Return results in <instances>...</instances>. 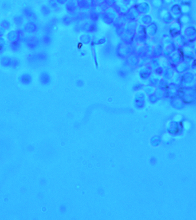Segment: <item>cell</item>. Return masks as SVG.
<instances>
[{"label": "cell", "mask_w": 196, "mask_h": 220, "mask_svg": "<svg viewBox=\"0 0 196 220\" xmlns=\"http://www.w3.org/2000/svg\"><path fill=\"white\" fill-rule=\"evenodd\" d=\"M5 45V41L4 39L0 37V49L2 48H3L4 46Z\"/></svg>", "instance_id": "cell-48"}, {"label": "cell", "mask_w": 196, "mask_h": 220, "mask_svg": "<svg viewBox=\"0 0 196 220\" xmlns=\"http://www.w3.org/2000/svg\"><path fill=\"white\" fill-rule=\"evenodd\" d=\"M4 33H5V29L2 27H0V36L4 35Z\"/></svg>", "instance_id": "cell-53"}, {"label": "cell", "mask_w": 196, "mask_h": 220, "mask_svg": "<svg viewBox=\"0 0 196 220\" xmlns=\"http://www.w3.org/2000/svg\"><path fill=\"white\" fill-rule=\"evenodd\" d=\"M12 59H11L10 57H3L1 59V63L2 66H12Z\"/></svg>", "instance_id": "cell-30"}, {"label": "cell", "mask_w": 196, "mask_h": 220, "mask_svg": "<svg viewBox=\"0 0 196 220\" xmlns=\"http://www.w3.org/2000/svg\"><path fill=\"white\" fill-rule=\"evenodd\" d=\"M192 48L193 52H194V53H195L196 55V42H195L193 44V47H192Z\"/></svg>", "instance_id": "cell-52"}, {"label": "cell", "mask_w": 196, "mask_h": 220, "mask_svg": "<svg viewBox=\"0 0 196 220\" xmlns=\"http://www.w3.org/2000/svg\"><path fill=\"white\" fill-rule=\"evenodd\" d=\"M7 36H8V39L11 42H13L17 40L18 35L16 32L12 31L8 34Z\"/></svg>", "instance_id": "cell-32"}, {"label": "cell", "mask_w": 196, "mask_h": 220, "mask_svg": "<svg viewBox=\"0 0 196 220\" xmlns=\"http://www.w3.org/2000/svg\"><path fill=\"white\" fill-rule=\"evenodd\" d=\"M152 73V70L149 66H145L139 71V75L143 80H146L150 76Z\"/></svg>", "instance_id": "cell-19"}, {"label": "cell", "mask_w": 196, "mask_h": 220, "mask_svg": "<svg viewBox=\"0 0 196 220\" xmlns=\"http://www.w3.org/2000/svg\"><path fill=\"white\" fill-rule=\"evenodd\" d=\"M112 7L115 9L119 15H125L129 9L128 5L125 4L122 0L119 2L118 1L116 4Z\"/></svg>", "instance_id": "cell-8"}, {"label": "cell", "mask_w": 196, "mask_h": 220, "mask_svg": "<svg viewBox=\"0 0 196 220\" xmlns=\"http://www.w3.org/2000/svg\"><path fill=\"white\" fill-rule=\"evenodd\" d=\"M119 14L113 7H109L100 15L102 21L107 24H112Z\"/></svg>", "instance_id": "cell-2"}, {"label": "cell", "mask_w": 196, "mask_h": 220, "mask_svg": "<svg viewBox=\"0 0 196 220\" xmlns=\"http://www.w3.org/2000/svg\"><path fill=\"white\" fill-rule=\"evenodd\" d=\"M78 7L76 0H68L65 4L66 11L69 13H73L77 9Z\"/></svg>", "instance_id": "cell-17"}, {"label": "cell", "mask_w": 196, "mask_h": 220, "mask_svg": "<svg viewBox=\"0 0 196 220\" xmlns=\"http://www.w3.org/2000/svg\"><path fill=\"white\" fill-rule=\"evenodd\" d=\"M182 84L188 86L189 84H193L194 82V75L191 72H186L182 76Z\"/></svg>", "instance_id": "cell-15"}, {"label": "cell", "mask_w": 196, "mask_h": 220, "mask_svg": "<svg viewBox=\"0 0 196 220\" xmlns=\"http://www.w3.org/2000/svg\"><path fill=\"white\" fill-rule=\"evenodd\" d=\"M118 74L119 75L120 77H126V76H127V72H126V71L123 70H118Z\"/></svg>", "instance_id": "cell-42"}, {"label": "cell", "mask_w": 196, "mask_h": 220, "mask_svg": "<svg viewBox=\"0 0 196 220\" xmlns=\"http://www.w3.org/2000/svg\"><path fill=\"white\" fill-rule=\"evenodd\" d=\"M148 37H149V36L147 35L146 26L142 24L138 25V27H137L135 42L146 45Z\"/></svg>", "instance_id": "cell-3"}, {"label": "cell", "mask_w": 196, "mask_h": 220, "mask_svg": "<svg viewBox=\"0 0 196 220\" xmlns=\"http://www.w3.org/2000/svg\"><path fill=\"white\" fill-rule=\"evenodd\" d=\"M128 22L129 21L125 16V15H119L114 22L113 25L115 28L120 27H125V25L127 24Z\"/></svg>", "instance_id": "cell-16"}, {"label": "cell", "mask_w": 196, "mask_h": 220, "mask_svg": "<svg viewBox=\"0 0 196 220\" xmlns=\"http://www.w3.org/2000/svg\"><path fill=\"white\" fill-rule=\"evenodd\" d=\"M160 60L159 59L158 57H152L151 59L150 60V65L149 67L150 68L151 70H156L160 68Z\"/></svg>", "instance_id": "cell-25"}, {"label": "cell", "mask_w": 196, "mask_h": 220, "mask_svg": "<svg viewBox=\"0 0 196 220\" xmlns=\"http://www.w3.org/2000/svg\"><path fill=\"white\" fill-rule=\"evenodd\" d=\"M118 1V0H105V2L109 7H112L116 4Z\"/></svg>", "instance_id": "cell-39"}, {"label": "cell", "mask_w": 196, "mask_h": 220, "mask_svg": "<svg viewBox=\"0 0 196 220\" xmlns=\"http://www.w3.org/2000/svg\"><path fill=\"white\" fill-rule=\"evenodd\" d=\"M63 24L66 25H68L71 24V22H72V18L68 16H65L64 17H63Z\"/></svg>", "instance_id": "cell-38"}, {"label": "cell", "mask_w": 196, "mask_h": 220, "mask_svg": "<svg viewBox=\"0 0 196 220\" xmlns=\"http://www.w3.org/2000/svg\"><path fill=\"white\" fill-rule=\"evenodd\" d=\"M105 0H94L95 5H100L105 2Z\"/></svg>", "instance_id": "cell-47"}, {"label": "cell", "mask_w": 196, "mask_h": 220, "mask_svg": "<svg viewBox=\"0 0 196 220\" xmlns=\"http://www.w3.org/2000/svg\"><path fill=\"white\" fill-rule=\"evenodd\" d=\"M18 64H19V62H18V60H12V66H17Z\"/></svg>", "instance_id": "cell-50"}, {"label": "cell", "mask_w": 196, "mask_h": 220, "mask_svg": "<svg viewBox=\"0 0 196 220\" xmlns=\"http://www.w3.org/2000/svg\"><path fill=\"white\" fill-rule=\"evenodd\" d=\"M140 14L136 7V6L133 5L129 7L127 12L125 14V16L129 21H137Z\"/></svg>", "instance_id": "cell-6"}, {"label": "cell", "mask_w": 196, "mask_h": 220, "mask_svg": "<svg viewBox=\"0 0 196 220\" xmlns=\"http://www.w3.org/2000/svg\"><path fill=\"white\" fill-rule=\"evenodd\" d=\"M168 58L169 59V60H170L172 63L174 64L175 65L179 63L181 61H182L181 55L180 54L179 50L177 49H175L173 52L171 53L169 55Z\"/></svg>", "instance_id": "cell-13"}, {"label": "cell", "mask_w": 196, "mask_h": 220, "mask_svg": "<svg viewBox=\"0 0 196 220\" xmlns=\"http://www.w3.org/2000/svg\"><path fill=\"white\" fill-rule=\"evenodd\" d=\"M144 85L142 84V83H137L136 84H134V86H133L134 90H140L142 89V88L144 87Z\"/></svg>", "instance_id": "cell-41"}, {"label": "cell", "mask_w": 196, "mask_h": 220, "mask_svg": "<svg viewBox=\"0 0 196 220\" xmlns=\"http://www.w3.org/2000/svg\"><path fill=\"white\" fill-rule=\"evenodd\" d=\"M193 73L194 75H196V64L194 65V66H193L192 68Z\"/></svg>", "instance_id": "cell-54"}, {"label": "cell", "mask_w": 196, "mask_h": 220, "mask_svg": "<svg viewBox=\"0 0 196 220\" xmlns=\"http://www.w3.org/2000/svg\"><path fill=\"white\" fill-rule=\"evenodd\" d=\"M126 63L131 68H136L140 63V57L136 53L130 54L125 59Z\"/></svg>", "instance_id": "cell-5"}, {"label": "cell", "mask_w": 196, "mask_h": 220, "mask_svg": "<svg viewBox=\"0 0 196 220\" xmlns=\"http://www.w3.org/2000/svg\"><path fill=\"white\" fill-rule=\"evenodd\" d=\"M190 69L189 63L185 61V60H182L179 63L175 65V70L177 72L179 73H184L188 70Z\"/></svg>", "instance_id": "cell-11"}, {"label": "cell", "mask_w": 196, "mask_h": 220, "mask_svg": "<svg viewBox=\"0 0 196 220\" xmlns=\"http://www.w3.org/2000/svg\"><path fill=\"white\" fill-rule=\"evenodd\" d=\"M174 41L180 46H185L188 44V40L183 35H177L174 36Z\"/></svg>", "instance_id": "cell-24"}, {"label": "cell", "mask_w": 196, "mask_h": 220, "mask_svg": "<svg viewBox=\"0 0 196 220\" xmlns=\"http://www.w3.org/2000/svg\"><path fill=\"white\" fill-rule=\"evenodd\" d=\"M11 47L14 50H17V49H18L19 47H20V43L17 41H15V42H12V45H11Z\"/></svg>", "instance_id": "cell-40"}, {"label": "cell", "mask_w": 196, "mask_h": 220, "mask_svg": "<svg viewBox=\"0 0 196 220\" xmlns=\"http://www.w3.org/2000/svg\"><path fill=\"white\" fill-rule=\"evenodd\" d=\"M82 29L83 31L88 33H94L97 31L98 26L96 24V22L91 21V22H87L84 23L82 26Z\"/></svg>", "instance_id": "cell-10"}, {"label": "cell", "mask_w": 196, "mask_h": 220, "mask_svg": "<svg viewBox=\"0 0 196 220\" xmlns=\"http://www.w3.org/2000/svg\"><path fill=\"white\" fill-rule=\"evenodd\" d=\"M39 40L36 37L29 38L27 41V45L31 49H35L39 46Z\"/></svg>", "instance_id": "cell-26"}, {"label": "cell", "mask_w": 196, "mask_h": 220, "mask_svg": "<svg viewBox=\"0 0 196 220\" xmlns=\"http://www.w3.org/2000/svg\"><path fill=\"white\" fill-rule=\"evenodd\" d=\"M180 24H188L189 22V21H190V18H189L188 14H184V15H182L181 17H180Z\"/></svg>", "instance_id": "cell-35"}, {"label": "cell", "mask_w": 196, "mask_h": 220, "mask_svg": "<svg viewBox=\"0 0 196 220\" xmlns=\"http://www.w3.org/2000/svg\"><path fill=\"white\" fill-rule=\"evenodd\" d=\"M80 40L81 42H83L84 44H88L92 41V36L90 33H86L81 35Z\"/></svg>", "instance_id": "cell-29"}, {"label": "cell", "mask_w": 196, "mask_h": 220, "mask_svg": "<svg viewBox=\"0 0 196 220\" xmlns=\"http://www.w3.org/2000/svg\"><path fill=\"white\" fill-rule=\"evenodd\" d=\"M136 7L140 14H148L150 11V7L149 3L146 1L141 2L135 5Z\"/></svg>", "instance_id": "cell-9"}, {"label": "cell", "mask_w": 196, "mask_h": 220, "mask_svg": "<svg viewBox=\"0 0 196 220\" xmlns=\"http://www.w3.org/2000/svg\"><path fill=\"white\" fill-rule=\"evenodd\" d=\"M25 15L28 17L33 18V17H34V14L32 13V12L31 11H29V10H27V12H25Z\"/></svg>", "instance_id": "cell-44"}, {"label": "cell", "mask_w": 196, "mask_h": 220, "mask_svg": "<svg viewBox=\"0 0 196 220\" xmlns=\"http://www.w3.org/2000/svg\"><path fill=\"white\" fill-rule=\"evenodd\" d=\"M90 18L91 21H93L94 22H96L98 21L99 18H100V15L97 13L96 12H95V11H92L90 13Z\"/></svg>", "instance_id": "cell-34"}, {"label": "cell", "mask_w": 196, "mask_h": 220, "mask_svg": "<svg viewBox=\"0 0 196 220\" xmlns=\"http://www.w3.org/2000/svg\"><path fill=\"white\" fill-rule=\"evenodd\" d=\"M19 80L21 83L27 85L31 83L32 79L31 75H29V73H24L20 77Z\"/></svg>", "instance_id": "cell-28"}, {"label": "cell", "mask_w": 196, "mask_h": 220, "mask_svg": "<svg viewBox=\"0 0 196 220\" xmlns=\"http://www.w3.org/2000/svg\"><path fill=\"white\" fill-rule=\"evenodd\" d=\"M40 81L42 83V84L44 85H47L49 84L51 81V77L50 76L49 73L47 72L44 71L42 73L40 74Z\"/></svg>", "instance_id": "cell-23"}, {"label": "cell", "mask_w": 196, "mask_h": 220, "mask_svg": "<svg viewBox=\"0 0 196 220\" xmlns=\"http://www.w3.org/2000/svg\"><path fill=\"white\" fill-rule=\"evenodd\" d=\"M137 22H139L140 24L146 25L150 24L152 22L153 19L149 14H140V17L137 19Z\"/></svg>", "instance_id": "cell-20"}, {"label": "cell", "mask_w": 196, "mask_h": 220, "mask_svg": "<svg viewBox=\"0 0 196 220\" xmlns=\"http://www.w3.org/2000/svg\"><path fill=\"white\" fill-rule=\"evenodd\" d=\"M42 40H43V42L45 44L48 45L51 42L52 39H51V36L49 35H46L43 37Z\"/></svg>", "instance_id": "cell-36"}, {"label": "cell", "mask_w": 196, "mask_h": 220, "mask_svg": "<svg viewBox=\"0 0 196 220\" xmlns=\"http://www.w3.org/2000/svg\"><path fill=\"white\" fill-rule=\"evenodd\" d=\"M159 15L161 19L166 23H170L174 19L172 13L166 9H161L159 11Z\"/></svg>", "instance_id": "cell-7"}, {"label": "cell", "mask_w": 196, "mask_h": 220, "mask_svg": "<svg viewBox=\"0 0 196 220\" xmlns=\"http://www.w3.org/2000/svg\"><path fill=\"white\" fill-rule=\"evenodd\" d=\"M151 5L155 8H159L164 4L163 0H150Z\"/></svg>", "instance_id": "cell-33"}, {"label": "cell", "mask_w": 196, "mask_h": 220, "mask_svg": "<svg viewBox=\"0 0 196 220\" xmlns=\"http://www.w3.org/2000/svg\"><path fill=\"white\" fill-rule=\"evenodd\" d=\"M98 42V44H103V43H105V42H106V40H105V37H103V38L100 39Z\"/></svg>", "instance_id": "cell-51"}, {"label": "cell", "mask_w": 196, "mask_h": 220, "mask_svg": "<svg viewBox=\"0 0 196 220\" xmlns=\"http://www.w3.org/2000/svg\"><path fill=\"white\" fill-rule=\"evenodd\" d=\"M153 47L150 45H144L140 46L137 50V55L142 59H147L149 56H152Z\"/></svg>", "instance_id": "cell-4"}, {"label": "cell", "mask_w": 196, "mask_h": 220, "mask_svg": "<svg viewBox=\"0 0 196 220\" xmlns=\"http://www.w3.org/2000/svg\"><path fill=\"white\" fill-rule=\"evenodd\" d=\"M14 21H15V22H16V24L20 25L22 24V22L23 20H22V18H21V17L18 16L17 17L15 18Z\"/></svg>", "instance_id": "cell-43"}, {"label": "cell", "mask_w": 196, "mask_h": 220, "mask_svg": "<svg viewBox=\"0 0 196 220\" xmlns=\"http://www.w3.org/2000/svg\"><path fill=\"white\" fill-rule=\"evenodd\" d=\"M44 7L45 8H43L42 9V13H44V14H45V15L49 14L50 13V10H49V8L47 7Z\"/></svg>", "instance_id": "cell-46"}, {"label": "cell", "mask_w": 196, "mask_h": 220, "mask_svg": "<svg viewBox=\"0 0 196 220\" xmlns=\"http://www.w3.org/2000/svg\"><path fill=\"white\" fill-rule=\"evenodd\" d=\"M172 79L173 82V83H174V84H178V83H180L182 81V75H181V73H179L176 72L174 74Z\"/></svg>", "instance_id": "cell-31"}, {"label": "cell", "mask_w": 196, "mask_h": 220, "mask_svg": "<svg viewBox=\"0 0 196 220\" xmlns=\"http://www.w3.org/2000/svg\"><path fill=\"white\" fill-rule=\"evenodd\" d=\"M175 73V70L171 67H166L165 69L162 70V76L165 80H170L172 79L174 74Z\"/></svg>", "instance_id": "cell-18"}, {"label": "cell", "mask_w": 196, "mask_h": 220, "mask_svg": "<svg viewBox=\"0 0 196 220\" xmlns=\"http://www.w3.org/2000/svg\"><path fill=\"white\" fill-rule=\"evenodd\" d=\"M140 1H142V2H143V1H146L147 0H140Z\"/></svg>", "instance_id": "cell-55"}, {"label": "cell", "mask_w": 196, "mask_h": 220, "mask_svg": "<svg viewBox=\"0 0 196 220\" xmlns=\"http://www.w3.org/2000/svg\"><path fill=\"white\" fill-rule=\"evenodd\" d=\"M132 46L133 44H129L123 42H119L116 48L117 55L122 59H126L130 54L135 53Z\"/></svg>", "instance_id": "cell-1"}, {"label": "cell", "mask_w": 196, "mask_h": 220, "mask_svg": "<svg viewBox=\"0 0 196 220\" xmlns=\"http://www.w3.org/2000/svg\"><path fill=\"white\" fill-rule=\"evenodd\" d=\"M163 45L162 44H158L153 48V52H152V57H159V56L163 55Z\"/></svg>", "instance_id": "cell-22"}, {"label": "cell", "mask_w": 196, "mask_h": 220, "mask_svg": "<svg viewBox=\"0 0 196 220\" xmlns=\"http://www.w3.org/2000/svg\"><path fill=\"white\" fill-rule=\"evenodd\" d=\"M25 31L27 32L28 33H34L35 32L37 29V26L33 22H29L27 23L24 27Z\"/></svg>", "instance_id": "cell-27"}, {"label": "cell", "mask_w": 196, "mask_h": 220, "mask_svg": "<svg viewBox=\"0 0 196 220\" xmlns=\"http://www.w3.org/2000/svg\"><path fill=\"white\" fill-rule=\"evenodd\" d=\"M183 36L187 39V40H192L196 39V31L194 28L192 27H187L184 31Z\"/></svg>", "instance_id": "cell-14"}, {"label": "cell", "mask_w": 196, "mask_h": 220, "mask_svg": "<svg viewBox=\"0 0 196 220\" xmlns=\"http://www.w3.org/2000/svg\"><path fill=\"white\" fill-rule=\"evenodd\" d=\"M181 31V24L179 21H172L169 26V31L174 36L179 35V32Z\"/></svg>", "instance_id": "cell-12"}, {"label": "cell", "mask_w": 196, "mask_h": 220, "mask_svg": "<svg viewBox=\"0 0 196 220\" xmlns=\"http://www.w3.org/2000/svg\"><path fill=\"white\" fill-rule=\"evenodd\" d=\"M158 31V27L157 24L152 22L150 24L146 26V31L147 35L150 37H153L157 34Z\"/></svg>", "instance_id": "cell-21"}, {"label": "cell", "mask_w": 196, "mask_h": 220, "mask_svg": "<svg viewBox=\"0 0 196 220\" xmlns=\"http://www.w3.org/2000/svg\"><path fill=\"white\" fill-rule=\"evenodd\" d=\"M56 2L59 5H65L68 0H55Z\"/></svg>", "instance_id": "cell-49"}, {"label": "cell", "mask_w": 196, "mask_h": 220, "mask_svg": "<svg viewBox=\"0 0 196 220\" xmlns=\"http://www.w3.org/2000/svg\"><path fill=\"white\" fill-rule=\"evenodd\" d=\"M2 24L3 25L4 27L5 28H8L10 27L11 26V24L9 21H7V20H4V21L2 22Z\"/></svg>", "instance_id": "cell-45"}, {"label": "cell", "mask_w": 196, "mask_h": 220, "mask_svg": "<svg viewBox=\"0 0 196 220\" xmlns=\"http://www.w3.org/2000/svg\"><path fill=\"white\" fill-rule=\"evenodd\" d=\"M116 35H118L119 37H120L123 32H125V27H116L115 29Z\"/></svg>", "instance_id": "cell-37"}]
</instances>
